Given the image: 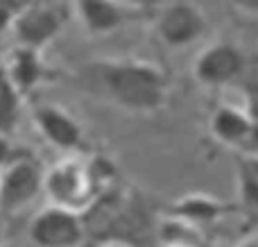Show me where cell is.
<instances>
[{"instance_id": "5bb4252c", "label": "cell", "mask_w": 258, "mask_h": 247, "mask_svg": "<svg viewBox=\"0 0 258 247\" xmlns=\"http://www.w3.org/2000/svg\"><path fill=\"white\" fill-rule=\"evenodd\" d=\"M236 191L240 207L251 213H258V159L238 157Z\"/></svg>"}, {"instance_id": "8992f818", "label": "cell", "mask_w": 258, "mask_h": 247, "mask_svg": "<svg viewBox=\"0 0 258 247\" xmlns=\"http://www.w3.org/2000/svg\"><path fill=\"white\" fill-rule=\"evenodd\" d=\"M73 18V5L63 3H25L12 27L18 48L43 52Z\"/></svg>"}, {"instance_id": "52a82bcc", "label": "cell", "mask_w": 258, "mask_h": 247, "mask_svg": "<svg viewBox=\"0 0 258 247\" xmlns=\"http://www.w3.org/2000/svg\"><path fill=\"white\" fill-rule=\"evenodd\" d=\"M45 168L30 154H16L0 170V218H12L25 211L43 195Z\"/></svg>"}, {"instance_id": "3957f363", "label": "cell", "mask_w": 258, "mask_h": 247, "mask_svg": "<svg viewBox=\"0 0 258 247\" xmlns=\"http://www.w3.org/2000/svg\"><path fill=\"white\" fill-rule=\"evenodd\" d=\"M113 172L116 170L111 161L104 157L84 159L71 154L61 159L43 172V195L48 198V207L82 216L104 191L113 186L107 184V179H113Z\"/></svg>"}, {"instance_id": "8fae6325", "label": "cell", "mask_w": 258, "mask_h": 247, "mask_svg": "<svg viewBox=\"0 0 258 247\" xmlns=\"http://www.w3.org/2000/svg\"><path fill=\"white\" fill-rule=\"evenodd\" d=\"M251 127L254 122L240 104H218L209 116V132L213 141L229 150H236L238 154L249 141Z\"/></svg>"}, {"instance_id": "7c38bea8", "label": "cell", "mask_w": 258, "mask_h": 247, "mask_svg": "<svg viewBox=\"0 0 258 247\" xmlns=\"http://www.w3.org/2000/svg\"><path fill=\"white\" fill-rule=\"evenodd\" d=\"M7 75V80L14 84V89L25 98L27 93H32L34 89H39L43 82L50 80V68L43 61V52L27 48H14L7 54L5 64L0 66Z\"/></svg>"}, {"instance_id": "7a4b0ae2", "label": "cell", "mask_w": 258, "mask_h": 247, "mask_svg": "<svg viewBox=\"0 0 258 247\" xmlns=\"http://www.w3.org/2000/svg\"><path fill=\"white\" fill-rule=\"evenodd\" d=\"M156 209L141 191L113 184L84 213L86 236L109 247H147L159 234Z\"/></svg>"}, {"instance_id": "ba28073f", "label": "cell", "mask_w": 258, "mask_h": 247, "mask_svg": "<svg viewBox=\"0 0 258 247\" xmlns=\"http://www.w3.org/2000/svg\"><path fill=\"white\" fill-rule=\"evenodd\" d=\"M152 12L154 5L145 3H109V0L73 3V18L89 36H109L136 21L152 18Z\"/></svg>"}, {"instance_id": "277c9868", "label": "cell", "mask_w": 258, "mask_h": 247, "mask_svg": "<svg viewBox=\"0 0 258 247\" xmlns=\"http://www.w3.org/2000/svg\"><path fill=\"white\" fill-rule=\"evenodd\" d=\"M192 77L204 89H227L240 84L249 73L247 52L229 39H215L206 43L192 59Z\"/></svg>"}, {"instance_id": "5b68a950", "label": "cell", "mask_w": 258, "mask_h": 247, "mask_svg": "<svg viewBox=\"0 0 258 247\" xmlns=\"http://www.w3.org/2000/svg\"><path fill=\"white\" fill-rule=\"evenodd\" d=\"M150 21L156 39L172 50L188 48L209 32L206 12L197 3L174 0V3L154 5Z\"/></svg>"}, {"instance_id": "e0dca14e", "label": "cell", "mask_w": 258, "mask_h": 247, "mask_svg": "<svg viewBox=\"0 0 258 247\" xmlns=\"http://www.w3.org/2000/svg\"><path fill=\"white\" fill-rule=\"evenodd\" d=\"M14 157H16V152H14V145H12V141H9V136L0 134V170H3Z\"/></svg>"}, {"instance_id": "d6986e66", "label": "cell", "mask_w": 258, "mask_h": 247, "mask_svg": "<svg viewBox=\"0 0 258 247\" xmlns=\"http://www.w3.org/2000/svg\"><path fill=\"white\" fill-rule=\"evenodd\" d=\"M245 247H258V240H256V243H249V245H245Z\"/></svg>"}, {"instance_id": "2e32d148", "label": "cell", "mask_w": 258, "mask_h": 247, "mask_svg": "<svg viewBox=\"0 0 258 247\" xmlns=\"http://www.w3.org/2000/svg\"><path fill=\"white\" fill-rule=\"evenodd\" d=\"M25 3H12V0H0V34L3 32H12L14 23H16L21 9Z\"/></svg>"}, {"instance_id": "9a60e30c", "label": "cell", "mask_w": 258, "mask_h": 247, "mask_svg": "<svg viewBox=\"0 0 258 247\" xmlns=\"http://www.w3.org/2000/svg\"><path fill=\"white\" fill-rule=\"evenodd\" d=\"M23 113V95L14 89L7 80L5 71L0 68V134L12 136Z\"/></svg>"}, {"instance_id": "4fadbf2b", "label": "cell", "mask_w": 258, "mask_h": 247, "mask_svg": "<svg viewBox=\"0 0 258 247\" xmlns=\"http://www.w3.org/2000/svg\"><path fill=\"white\" fill-rule=\"evenodd\" d=\"M233 204L222 202L215 195L206 193H190L181 195L174 204H170V218L183 227L190 225H211V222L224 218L229 211H233Z\"/></svg>"}, {"instance_id": "30bf717a", "label": "cell", "mask_w": 258, "mask_h": 247, "mask_svg": "<svg viewBox=\"0 0 258 247\" xmlns=\"http://www.w3.org/2000/svg\"><path fill=\"white\" fill-rule=\"evenodd\" d=\"M32 122L36 132L48 141L52 148L61 150L63 154H77L86 143V134L82 122L68 109L52 102H41L32 109Z\"/></svg>"}, {"instance_id": "9c48e42d", "label": "cell", "mask_w": 258, "mask_h": 247, "mask_svg": "<svg viewBox=\"0 0 258 247\" xmlns=\"http://www.w3.org/2000/svg\"><path fill=\"white\" fill-rule=\"evenodd\" d=\"M30 243L34 247H82L86 243V227L80 213L45 207L32 218Z\"/></svg>"}, {"instance_id": "6da1fadb", "label": "cell", "mask_w": 258, "mask_h": 247, "mask_svg": "<svg viewBox=\"0 0 258 247\" xmlns=\"http://www.w3.org/2000/svg\"><path fill=\"white\" fill-rule=\"evenodd\" d=\"M77 84L98 102L136 116L161 111L172 89L159 64L138 57L91 59L77 68Z\"/></svg>"}, {"instance_id": "ac0fdd59", "label": "cell", "mask_w": 258, "mask_h": 247, "mask_svg": "<svg viewBox=\"0 0 258 247\" xmlns=\"http://www.w3.org/2000/svg\"><path fill=\"white\" fill-rule=\"evenodd\" d=\"M240 12H245V14H251L254 18H258V3H238L236 5Z\"/></svg>"}]
</instances>
